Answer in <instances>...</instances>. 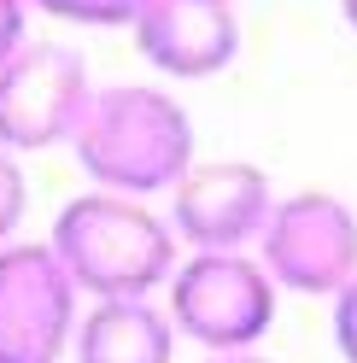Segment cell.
I'll return each mask as SVG.
<instances>
[{"instance_id": "6da1fadb", "label": "cell", "mask_w": 357, "mask_h": 363, "mask_svg": "<svg viewBox=\"0 0 357 363\" xmlns=\"http://www.w3.org/2000/svg\"><path fill=\"white\" fill-rule=\"evenodd\" d=\"M71 152L94 188L152 199V194H170L193 170V118L164 88L111 82V88H94L88 118L71 135Z\"/></svg>"}, {"instance_id": "7a4b0ae2", "label": "cell", "mask_w": 357, "mask_h": 363, "mask_svg": "<svg viewBox=\"0 0 357 363\" xmlns=\"http://www.w3.org/2000/svg\"><path fill=\"white\" fill-rule=\"evenodd\" d=\"M47 246L82 299H152L176 276L182 240L147 199L94 188L59 206Z\"/></svg>"}, {"instance_id": "3957f363", "label": "cell", "mask_w": 357, "mask_h": 363, "mask_svg": "<svg viewBox=\"0 0 357 363\" xmlns=\"http://www.w3.org/2000/svg\"><path fill=\"white\" fill-rule=\"evenodd\" d=\"M164 311L176 340H193L199 352H258L276 328L281 287L258 252H188L164 281Z\"/></svg>"}, {"instance_id": "277c9868", "label": "cell", "mask_w": 357, "mask_h": 363, "mask_svg": "<svg viewBox=\"0 0 357 363\" xmlns=\"http://www.w3.org/2000/svg\"><path fill=\"white\" fill-rule=\"evenodd\" d=\"M252 252L281 293L334 299L357 276V211L340 194H322V188L287 194L276 199Z\"/></svg>"}, {"instance_id": "5b68a950", "label": "cell", "mask_w": 357, "mask_h": 363, "mask_svg": "<svg viewBox=\"0 0 357 363\" xmlns=\"http://www.w3.org/2000/svg\"><path fill=\"white\" fill-rule=\"evenodd\" d=\"M88 100H94V77H88L82 53L59 48V41H24L0 65V147H71V135L88 118Z\"/></svg>"}, {"instance_id": "8992f818", "label": "cell", "mask_w": 357, "mask_h": 363, "mask_svg": "<svg viewBox=\"0 0 357 363\" xmlns=\"http://www.w3.org/2000/svg\"><path fill=\"white\" fill-rule=\"evenodd\" d=\"M82 293L64 276L47 240L0 246V363H59L71 357Z\"/></svg>"}, {"instance_id": "52a82bcc", "label": "cell", "mask_w": 357, "mask_h": 363, "mask_svg": "<svg viewBox=\"0 0 357 363\" xmlns=\"http://www.w3.org/2000/svg\"><path fill=\"white\" fill-rule=\"evenodd\" d=\"M276 211V188L270 176L246 158H211L170 188V235L188 252H252L264 223Z\"/></svg>"}, {"instance_id": "ba28073f", "label": "cell", "mask_w": 357, "mask_h": 363, "mask_svg": "<svg viewBox=\"0 0 357 363\" xmlns=\"http://www.w3.org/2000/svg\"><path fill=\"white\" fill-rule=\"evenodd\" d=\"M129 30L141 59L176 82H205L240 53V18L229 0H147Z\"/></svg>"}, {"instance_id": "9c48e42d", "label": "cell", "mask_w": 357, "mask_h": 363, "mask_svg": "<svg viewBox=\"0 0 357 363\" xmlns=\"http://www.w3.org/2000/svg\"><path fill=\"white\" fill-rule=\"evenodd\" d=\"M71 363H176V323L159 299H94L76 316Z\"/></svg>"}, {"instance_id": "30bf717a", "label": "cell", "mask_w": 357, "mask_h": 363, "mask_svg": "<svg viewBox=\"0 0 357 363\" xmlns=\"http://www.w3.org/2000/svg\"><path fill=\"white\" fill-rule=\"evenodd\" d=\"M35 12L64 18V24H88V30H118V24H135L147 0H30Z\"/></svg>"}, {"instance_id": "8fae6325", "label": "cell", "mask_w": 357, "mask_h": 363, "mask_svg": "<svg viewBox=\"0 0 357 363\" xmlns=\"http://www.w3.org/2000/svg\"><path fill=\"white\" fill-rule=\"evenodd\" d=\"M24 206H30L24 164H18V152H6V147H0V246L18 235V223H24Z\"/></svg>"}, {"instance_id": "7c38bea8", "label": "cell", "mask_w": 357, "mask_h": 363, "mask_svg": "<svg viewBox=\"0 0 357 363\" xmlns=\"http://www.w3.org/2000/svg\"><path fill=\"white\" fill-rule=\"evenodd\" d=\"M334 346L346 363H357V276L334 293Z\"/></svg>"}, {"instance_id": "4fadbf2b", "label": "cell", "mask_w": 357, "mask_h": 363, "mask_svg": "<svg viewBox=\"0 0 357 363\" xmlns=\"http://www.w3.org/2000/svg\"><path fill=\"white\" fill-rule=\"evenodd\" d=\"M24 12H30V0H0V65L24 48Z\"/></svg>"}, {"instance_id": "5bb4252c", "label": "cell", "mask_w": 357, "mask_h": 363, "mask_svg": "<svg viewBox=\"0 0 357 363\" xmlns=\"http://www.w3.org/2000/svg\"><path fill=\"white\" fill-rule=\"evenodd\" d=\"M205 363H276L264 352H205Z\"/></svg>"}, {"instance_id": "9a60e30c", "label": "cell", "mask_w": 357, "mask_h": 363, "mask_svg": "<svg viewBox=\"0 0 357 363\" xmlns=\"http://www.w3.org/2000/svg\"><path fill=\"white\" fill-rule=\"evenodd\" d=\"M340 18H346V24L357 30V0H340Z\"/></svg>"}]
</instances>
